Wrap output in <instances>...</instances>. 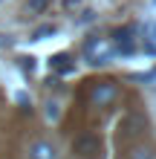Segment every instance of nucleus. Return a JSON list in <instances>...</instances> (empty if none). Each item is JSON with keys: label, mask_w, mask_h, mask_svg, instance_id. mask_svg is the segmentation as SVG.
Wrapping results in <instances>:
<instances>
[{"label": "nucleus", "mask_w": 156, "mask_h": 159, "mask_svg": "<svg viewBox=\"0 0 156 159\" xmlns=\"http://www.w3.org/2000/svg\"><path fill=\"white\" fill-rule=\"evenodd\" d=\"M72 151L78 156H84V159H96L98 151H101V142H98V136H93V133H81V136H75V142H72Z\"/></svg>", "instance_id": "f03ea898"}, {"label": "nucleus", "mask_w": 156, "mask_h": 159, "mask_svg": "<svg viewBox=\"0 0 156 159\" xmlns=\"http://www.w3.org/2000/svg\"><path fill=\"white\" fill-rule=\"evenodd\" d=\"M110 58V46L104 41H93V43H87V61L90 64H104Z\"/></svg>", "instance_id": "7ed1b4c3"}, {"label": "nucleus", "mask_w": 156, "mask_h": 159, "mask_svg": "<svg viewBox=\"0 0 156 159\" xmlns=\"http://www.w3.org/2000/svg\"><path fill=\"white\" fill-rule=\"evenodd\" d=\"M47 119H52V121H58V119H61V107L55 104V101H52V104L47 107Z\"/></svg>", "instance_id": "39448f33"}, {"label": "nucleus", "mask_w": 156, "mask_h": 159, "mask_svg": "<svg viewBox=\"0 0 156 159\" xmlns=\"http://www.w3.org/2000/svg\"><path fill=\"white\" fill-rule=\"evenodd\" d=\"M29 159H55V148L49 142H35L29 148Z\"/></svg>", "instance_id": "20e7f679"}, {"label": "nucleus", "mask_w": 156, "mask_h": 159, "mask_svg": "<svg viewBox=\"0 0 156 159\" xmlns=\"http://www.w3.org/2000/svg\"><path fill=\"white\" fill-rule=\"evenodd\" d=\"M69 64H67V55H58V58H55V70H67Z\"/></svg>", "instance_id": "423d86ee"}, {"label": "nucleus", "mask_w": 156, "mask_h": 159, "mask_svg": "<svg viewBox=\"0 0 156 159\" xmlns=\"http://www.w3.org/2000/svg\"><path fill=\"white\" fill-rule=\"evenodd\" d=\"M116 98H118V84L116 81H90L87 101L93 107H110Z\"/></svg>", "instance_id": "f257e3e1"}, {"label": "nucleus", "mask_w": 156, "mask_h": 159, "mask_svg": "<svg viewBox=\"0 0 156 159\" xmlns=\"http://www.w3.org/2000/svg\"><path fill=\"white\" fill-rule=\"evenodd\" d=\"M43 6H47V0H29V9H32V12H41Z\"/></svg>", "instance_id": "0eeeda50"}]
</instances>
